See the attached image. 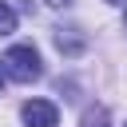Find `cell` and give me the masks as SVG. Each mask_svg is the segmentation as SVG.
Wrapping results in <instances>:
<instances>
[{
	"mask_svg": "<svg viewBox=\"0 0 127 127\" xmlns=\"http://www.w3.org/2000/svg\"><path fill=\"white\" fill-rule=\"evenodd\" d=\"M4 71L16 79V83H32L44 75V64H40V52L32 44H12L8 56H4Z\"/></svg>",
	"mask_w": 127,
	"mask_h": 127,
	"instance_id": "1",
	"label": "cell"
},
{
	"mask_svg": "<svg viewBox=\"0 0 127 127\" xmlns=\"http://www.w3.org/2000/svg\"><path fill=\"white\" fill-rule=\"evenodd\" d=\"M20 119H24L28 127H56V123H60V111H56V103H48V99H28V103L20 107Z\"/></svg>",
	"mask_w": 127,
	"mask_h": 127,
	"instance_id": "2",
	"label": "cell"
},
{
	"mask_svg": "<svg viewBox=\"0 0 127 127\" xmlns=\"http://www.w3.org/2000/svg\"><path fill=\"white\" fill-rule=\"evenodd\" d=\"M0 87H4V64H0Z\"/></svg>",
	"mask_w": 127,
	"mask_h": 127,
	"instance_id": "7",
	"label": "cell"
},
{
	"mask_svg": "<svg viewBox=\"0 0 127 127\" xmlns=\"http://www.w3.org/2000/svg\"><path fill=\"white\" fill-rule=\"evenodd\" d=\"M111 4H119V0H111Z\"/></svg>",
	"mask_w": 127,
	"mask_h": 127,
	"instance_id": "8",
	"label": "cell"
},
{
	"mask_svg": "<svg viewBox=\"0 0 127 127\" xmlns=\"http://www.w3.org/2000/svg\"><path fill=\"white\" fill-rule=\"evenodd\" d=\"M48 4H52V8H67L71 0H48Z\"/></svg>",
	"mask_w": 127,
	"mask_h": 127,
	"instance_id": "6",
	"label": "cell"
},
{
	"mask_svg": "<svg viewBox=\"0 0 127 127\" xmlns=\"http://www.w3.org/2000/svg\"><path fill=\"white\" fill-rule=\"evenodd\" d=\"M79 127H111V119H107V107H103V103L87 107V111H83V119H79Z\"/></svg>",
	"mask_w": 127,
	"mask_h": 127,
	"instance_id": "4",
	"label": "cell"
},
{
	"mask_svg": "<svg viewBox=\"0 0 127 127\" xmlns=\"http://www.w3.org/2000/svg\"><path fill=\"white\" fill-rule=\"evenodd\" d=\"M56 48H60L64 56H79V52L87 48V40H83L79 28H56Z\"/></svg>",
	"mask_w": 127,
	"mask_h": 127,
	"instance_id": "3",
	"label": "cell"
},
{
	"mask_svg": "<svg viewBox=\"0 0 127 127\" xmlns=\"http://www.w3.org/2000/svg\"><path fill=\"white\" fill-rule=\"evenodd\" d=\"M8 32H16V12L8 4H0V36H8Z\"/></svg>",
	"mask_w": 127,
	"mask_h": 127,
	"instance_id": "5",
	"label": "cell"
}]
</instances>
